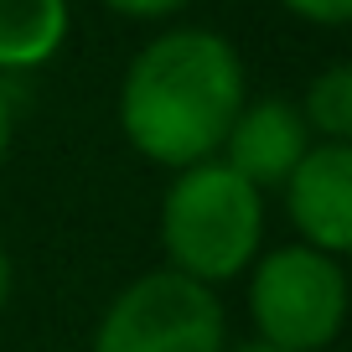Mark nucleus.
<instances>
[{"instance_id":"1","label":"nucleus","mask_w":352,"mask_h":352,"mask_svg":"<svg viewBox=\"0 0 352 352\" xmlns=\"http://www.w3.org/2000/svg\"><path fill=\"white\" fill-rule=\"evenodd\" d=\"M243 109V63L218 32H166L130 63L120 88V124L155 166H187L223 151Z\"/></svg>"},{"instance_id":"2","label":"nucleus","mask_w":352,"mask_h":352,"mask_svg":"<svg viewBox=\"0 0 352 352\" xmlns=\"http://www.w3.org/2000/svg\"><path fill=\"white\" fill-rule=\"evenodd\" d=\"M264 239V197L223 161H197L176 176L161 208V243L171 270L202 280H233Z\"/></svg>"},{"instance_id":"3","label":"nucleus","mask_w":352,"mask_h":352,"mask_svg":"<svg viewBox=\"0 0 352 352\" xmlns=\"http://www.w3.org/2000/svg\"><path fill=\"white\" fill-rule=\"evenodd\" d=\"M254 327L280 352H321L347 321V275L337 254L285 243L264 254L249 285Z\"/></svg>"},{"instance_id":"4","label":"nucleus","mask_w":352,"mask_h":352,"mask_svg":"<svg viewBox=\"0 0 352 352\" xmlns=\"http://www.w3.org/2000/svg\"><path fill=\"white\" fill-rule=\"evenodd\" d=\"M94 352H223V306L212 285L155 270L120 290L99 321Z\"/></svg>"},{"instance_id":"5","label":"nucleus","mask_w":352,"mask_h":352,"mask_svg":"<svg viewBox=\"0 0 352 352\" xmlns=\"http://www.w3.org/2000/svg\"><path fill=\"white\" fill-rule=\"evenodd\" d=\"M285 202L311 249L321 254L352 249V145L347 140L311 145L296 161V171L285 176Z\"/></svg>"},{"instance_id":"6","label":"nucleus","mask_w":352,"mask_h":352,"mask_svg":"<svg viewBox=\"0 0 352 352\" xmlns=\"http://www.w3.org/2000/svg\"><path fill=\"white\" fill-rule=\"evenodd\" d=\"M223 145H228V161L223 166L239 171L254 192H264V187H280L296 171V161L311 151V130H306L296 104L259 99L249 109H239V120L228 124V140Z\"/></svg>"},{"instance_id":"7","label":"nucleus","mask_w":352,"mask_h":352,"mask_svg":"<svg viewBox=\"0 0 352 352\" xmlns=\"http://www.w3.org/2000/svg\"><path fill=\"white\" fill-rule=\"evenodd\" d=\"M67 36V0H0V67H42Z\"/></svg>"},{"instance_id":"8","label":"nucleus","mask_w":352,"mask_h":352,"mask_svg":"<svg viewBox=\"0 0 352 352\" xmlns=\"http://www.w3.org/2000/svg\"><path fill=\"white\" fill-rule=\"evenodd\" d=\"M306 130H321L327 140H347L352 135V67L337 63L311 83L306 109H300Z\"/></svg>"},{"instance_id":"9","label":"nucleus","mask_w":352,"mask_h":352,"mask_svg":"<svg viewBox=\"0 0 352 352\" xmlns=\"http://www.w3.org/2000/svg\"><path fill=\"white\" fill-rule=\"evenodd\" d=\"M285 11H296L300 21H316V26H342L352 16V0H280Z\"/></svg>"},{"instance_id":"10","label":"nucleus","mask_w":352,"mask_h":352,"mask_svg":"<svg viewBox=\"0 0 352 352\" xmlns=\"http://www.w3.org/2000/svg\"><path fill=\"white\" fill-rule=\"evenodd\" d=\"M109 11H120V16H135V21H155V16H171V11H182L187 0H104Z\"/></svg>"},{"instance_id":"11","label":"nucleus","mask_w":352,"mask_h":352,"mask_svg":"<svg viewBox=\"0 0 352 352\" xmlns=\"http://www.w3.org/2000/svg\"><path fill=\"white\" fill-rule=\"evenodd\" d=\"M11 135H16V114H11V99L0 94V161H6V151H11Z\"/></svg>"},{"instance_id":"12","label":"nucleus","mask_w":352,"mask_h":352,"mask_svg":"<svg viewBox=\"0 0 352 352\" xmlns=\"http://www.w3.org/2000/svg\"><path fill=\"white\" fill-rule=\"evenodd\" d=\"M6 290H11V264H6V249H0V306H6Z\"/></svg>"},{"instance_id":"13","label":"nucleus","mask_w":352,"mask_h":352,"mask_svg":"<svg viewBox=\"0 0 352 352\" xmlns=\"http://www.w3.org/2000/svg\"><path fill=\"white\" fill-rule=\"evenodd\" d=\"M239 352H280V347H270V342H254V347H239Z\"/></svg>"}]
</instances>
